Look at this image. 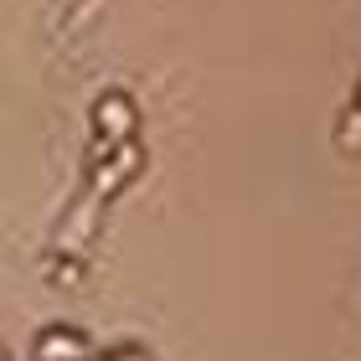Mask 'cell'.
<instances>
[{
  "label": "cell",
  "instance_id": "obj_1",
  "mask_svg": "<svg viewBox=\"0 0 361 361\" xmlns=\"http://www.w3.org/2000/svg\"><path fill=\"white\" fill-rule=\"evenodd\" d=\"M93 124H98V150L129 145V129H135V104H129V93H104L98 109H93Z\"/></svg>",
  "mask_w": 361,
  "mask_h": 361
},
{
  "label": "cell",
  "instance_id": "obj_2",
  "mask_svg": "<svg viewBox=\"0 0 361 361\" xmlns=\"http://www.w3.org/2000/svg\"><path fill=\"white\" fill-rule=\"evenodd\" d=\"M37 361H83V341L73 331H47V341L37 346Z\"/></svg>",
  "mask_w": 361,
  "mask_h": 361
},
{
  "label": "cell",
  "instance_id": "obj_3",
  "mask_svg": "<svg viewBox=\"0 0 361 361\" xmlns=\"http://www.w3.org/2000/svg\"><path fill=\"white\" fill-rule=\"evenodd\" d=\"M109 361H150V356H145V351H135V346H129V351H119V356H109Z\"/></svg>",
  "mask_w": 361,
  "mask_h": 361
}]
</instances>
